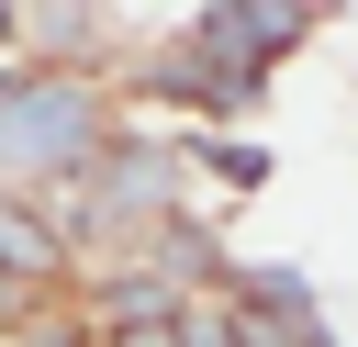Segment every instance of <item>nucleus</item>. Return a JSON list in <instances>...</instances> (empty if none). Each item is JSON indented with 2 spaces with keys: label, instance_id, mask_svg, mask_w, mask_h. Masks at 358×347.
Listing matches in <instances>:
<instances>
[{
  "label": "nucleus",
  "instance_id": "1",
  "mask_svg": "<svg viewBox=\"0 0 358 347\" xmlns=\"http://www.w3.org/2000/svg\"><path fill=\"white\" fill-rule=\"evenodd\" d=\"M101 146V90L90 78H22L0 90V168H78Z\"/></svg>",
  "mask_w": 358,
  "mask_h": 347
},
{
  "label": "nucleus",
  "instance_id": "2",
  "mask_svg": "<svg viewBox=\"0 0 358 347\" xmlns=\"http://www.w3.org/2000/svg\"><path fill=\"white\" fill-rule=\"evenodd\" d=\"M157 201H168V157H157V146H123V157H112L101 213H157Z\"/></svg>",
  "mask_w": 358,
  "mask_h": 347
}]
</instances>
